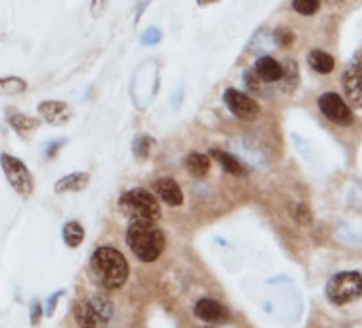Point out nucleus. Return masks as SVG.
Wrapping results in <instances>:
<instances>
[{
	"label": "nucleus",
	"mask_w": 362,
	"mask_h": 328,
	"mask_svg": "<svg viewBox=\"0 0 362 328\" xmlns=\"http://www.w3.org/2000/svg\"><path fill=\"white\" fill-rule=\"evenodd\" d=\"M90 269L96 277V281L107 288V290H119L130 275V266L128 260L124 258V254L115 247H98L92 258H90Z\"/></svg>",
	"instance_id": "obj_1"
},
{
	"label": "nucleus",
	"mask_w": 362,
	"mask_h": 328,
	"mask_svg": "<svg viewBox=\"0 0 362 328\" xmlns=\"http://www.w3.org/2000/svg\"><path fill=\"white\" fill-rule=\"evenodd\" d=\"M126 243L130 252L141 260V262H156L164 247H166V237L164 233L156 226V222L149 220H134L128 226L126 233Z\"/></svg>",
	"instance_id": "obj_2"
},
{
	"label": "nucleus",
	"mask_w": 362,
	"mask_h": 328,
	"mask_svg": "<svg viewBox=\"0 0 362 328\" xmlns=\"http://www.w3.org/2000/svg\"><path fill=\"white\" fill-rule=\"evenodd\" d=\"M117 209L130 222H134V220L156 222L160 218V203H158L156 194H151L145 188H132V190L124 192L117 201Z\"/></svg>",
	"instance_id": "obj_3"
},
{
	"label": "nucleus",
	"mask_w": 362,
	"mask_h": 328,
	"mask_svg": "<svg viewBox=\"0 0 362 328\" xmlns=\"http://www.w3.org/2000/svg\"><path fill=\"white\" fill-rule=\"evenodd\" d=\"M113 317V303L105 296H90L75 305V320L81 328H105Z\"/></svg>",
	"instance_id": "obj_4"
},
{
	"label": "nucleus",
	"mask_w": 362,
	"mask_h": 328,
	"mask_svg": "<svg viewBox=\"0 0 362 328\" xmlns=\"http://www.w3.org/2000/svg\"><path fill=\"white\" fill-rule=\"evenodd\" d=\"M362 294V275L358 271H341L326 283V298L330 305H347Z\"/></svg>",
	"instance_id": "obj_5"
},
{
	"label": "nucleus",
	"mask_w": 362,
	"mask_h": 328,
	"mask_svg": "<svg viewBox=\"0 0 362 328\" xmlns=\"http://www.w3.org/2000/svg\"><path fill=\"white\" fill-rule=\"evenodd\" d=\"M0 167H3L5 175H7V182L11 184V188L22 197V199H30L33 192H35V180H33V173L28 171L26 164L11 156V153H0Z\"/></svg>",
	"instance_id": "obj_6"
},
{
	"label": "nucleus",
	"mask_w": 362,
	"mask_h": 328,
	"mask_svg": "<svg viewBox=\"0 0 362 328\" xmlns=\"http://www.w3.org/2000/svg\"><path fill=\"white\" fill-rule=\"evenodd\" d=\"M317 107L322 111V115L326 119H330L332 124H339V126H349L354 124V113H351V107L343 100V96H339L337 92H324L320 98H317Z\"/></svg>",
	"instance_id": "obj_7"
},
{
	"label": "nucleus",
	"mask_w": 362,
	"mask_h": 328,
	"mask_svg": "<svg viewBox=\"0 0 362 328\" xmlns=\"http://www.w3.org/2000/svg\"><path fill=\"white\" fill-rule=\"evenodd\" d=\"M341 83H343V92H345L347 100L351 102V107L362 109V52H358L351 58V62L347 64V69L341 77Z\"/></svg>",
	"instance_id": "obj_8"
},
{
	"label": "nucleus",
	"mask_w": 362,
	"mask_h": 328,
	"mask_svg": "<svg viewBox=\"0 0 362 328\" xmlns=\"http://www.w3.org/2000/svg\"><path fill=\"white\" fill-rule=\"evenodd\" d=\"M224 102L226 107L230 109V113L239 119H245V122H252L260 115V105L245 92H239L235 88H228L224 92Z\"/></svg>",
	"instance_id": "obj_9"
},
{
	"label": "nucleus",
	"mask_w": 362,
	"mask_h": 328,
	"mask_svg": "<svg viewBox=\"0 0 362 328\" xmlns=\"http://www.w3.org/2000/svg\"><path fill=\"white\" fill-rule=\"evenodd\" d=\"M194 315L199 320L207 322V324H226V322H230V311L222 303H218L214 298H201L194 305Z\"/></svg>",
	"instance_id": "obj_10"
},
{
	"label": "nucleus",
	"mask_w": 362,
	"mask_h": 328,
	"mask_svg": "<svg viewBox=\"0 0 362 328\" xmlns=\"http://www.w3.org/2000/svg\"><path fill=\"white\" fill-rule=\"evenodd\" d=\"M39 115L47 124L62 126V124H66L71 119L73 111H71V105L64 102V100H43L39 105Z\"/></svg>",
	"instance_id": "obj_11"
},
{
	"label": "nucleus",
	"mask_w": 362,
	"mask_h": 328,
	"mask_svg": "<svg viewBox=\"0 0 362 328\" xmlns=\"http://www.w3.org/2000/svg\"><path fill=\"white\" fill-rule=\"evenodd\" d=\"M254 73L262 83H277L284 73V64L271 56H260L254 64Z\"/></svg>",
	"instance_id": "obj_12"
},
{
	"label": "nucleus",
	"mask_w": 362,
	"mask_h": 328,
	"mask_svg": "<svg viewBox=\"0 0 362 328\" xmlns=\"http://www.w3.org/2000/svg\"><path fill=\"white\" fill-rule=\"evenodd\" d=\"M156 194L170 207H181L184 205V192H181L179 184L170 177H162L156 182Z\"/></svg>",
	"instance_id": "obj_13"
},
{
	"label": "nucleus",
	"mask_w": 362,
	"mask_h": 328,
	"mask_svg": "<svg viewBox=\"0 0 362 328\" xmlns=\"http://www.w3.org/2000/svg\"><path fill=\"white\" fill-rule=\"evenodd\" d=\"M88 186H90L88 173H71V175H64L62 180H58L54 190L58 194H69V192H83Z\"/></svg>",
	"instance_id": "obj_14"
},
{
	"label": "nucleus",
	"mask_w": 362,
	"mask_h": 328,
	"mask_svg": "<svg viewBox=\"0 0 362 328\" xmlns=\"http://www.w3.org/2000/svg\"><path fill=\"white\" fill-rule=\"evenodd\" d=\"M7 122L11 124V128L18 132V134H30L33 130H37L41 126V119L39 117H33V115H24V113H18L13 109L7 111Z\"/></svg>",
	"instance_id": "obj_15"
},
{
	"label": "nucleus",
	"mask_w": 362,
	"mask_h": 328,
	"mask_svg": "<svg viewBox=\"0 0 362 328\" xmlns=\"http://www.w3.org/2000/svg\"><path fill=\"white\" fill-rule=\"evenodd\" d=\"M211 158H216V160L220 162V167H222L226 173L235 175V177H243V175L247 173V169L243 167V162H241L237 156L228 153V151H222V149H211Z\"/></svg>",
	"instance_id": "obj_16"
},
{
	"label": "nucleus",
	"mask_w": 362,
	"mask_h": 328,
	"mask_svg": "<svg viewBox=\"0 0 362 328\" xmlns=\"http://www.w3.org/2000/svg\"><path fill=\"white\" fill-rule=\"evenodd\" d=\"M184 164H186V169H188L190 175H194V177L201 180V177H205V175L209 173V169H211V158H209L207 153L192 151V153L186 156Z\"/></svg>",
	"instance_id": "obj_17"
},
{
	"label": "nucleus",
	"mask_w": 362,
	"mask_h": 328,
	"mask_svg": "<svg viewBox=\"0 0 362 328\" xmlns=\"http://www.w3.org/2000/svg\"><path fill=\"white\" fill-rule=\"evenodd\" d=\"M307 62H309V66H311L317 75H328V73L334 71V58H332L330 54L322 52V49H311V52L307 54Z\"/></svg>",
	"instance_id": "obj_18"
},
{
	"label": "nucleus",
	"mask_w": 362,
	"mask_h": 328,
	"mask_svg": "<svg viewBox=\"0 0 362 328\" xmlns=\"http://www.w3.org/2000/svg\"><path fill=\"white\" fill-rule=\"evenodd\" d=\"M83 237H86V230L79 222H66L64 228H62V239L69 247H79L83 243Z\"/></svg>",
	"instance_id": "obj_19"
},
{
	"label": "nucleus",
	"mask_w": 362,
	"mask_h": 328,
	"mask_svg": "<svg viewBox=\"0 0 362 328\" xmlns=\"http://www.w3.org/2000/svg\"><path fill=\"white\" fill-rule=\"evenodd\" d=\"M156 145V141L149 134H136L132 141V153L136 160H145L151 151V147Z\"/></svg>",
	"instance_id": "obj_20"
},
{
	"label": "nucleus",
	"mask_w": 362,
	"mask_h": 328,
	"mask_svg": "<svg viewBox=\"0 0 362 328\" xmlns=\"http://www.w3.org/2000/svg\"><path fill=\"white\" fill-rule=\"evenodd\" d=\"M279 81H284V90L286 92H292L294 90V86L298 81V69H296V62L294 60H286L284 73H281V79Z\"/></svg>",
	"instance_id": "obj_21"
},
{
	"label": "nucleus",
	"mask_w": 362,
	"mask_h": 328,
	"mask_svg": "<svg viewBox=\"0 0 362 328\" xmlns=\"http://www.w3.org/2000/svg\"><path fill=\"white\" fill-rule=\"evenodd\" d=\"M26 90V81L22 77H0V96L3 94H20Z\"/></svg>",
	"instance_id": "obj_22"
},
{
	"label": "nucleus",
	"mask_w": 362,
	"mask_h": 328,
	"mask_svg": "<svg viewBox=\"0 0 362 328\" xmlns=\"http://www.w3.org/2000/svg\"><path fill=\"white\" fill-rule=\"evenodd\" d=\"M322 0H292V9L303 16V18H311L320 11Z\"/></svg>",
	"instance_id": "obj_23"
},
{
	"label": "nucleus",
	"mask_w": 362,
	"mask_h": 328,
	"mask_svg": "<svg viewBox=\"0 0 362 328\" xmlns=\"http://www.w3.org/2000/svg\"><path fill=\"white\" fill-rule=\"evenodd\" d=\"M273 41L281 47H290L294 43V35L288 30V28H277L275 35H273Z\"/></svg>",
	"instance_id": "obj_24"
},
{
	"label": "nucleus",
	"mask_w": 362,
	"mask_h": 328,
	"mask_svg": "<svg viewBox=\"0 0 362 328\" xmlns=\"http://www.w3.org/2000/svg\"><path fill=\"white\" fill-rule=\"evenodd\" d=\"M162 41V30L160 28H147L141 37V43L143 45H156Z\"/></svg>",
	"instance_id": "obj_25"
},
{
	"label": "nucleus",
	"mask_w": 362,
	"mask_h": 328,
	"mask_svg": "<svg viewBox=\"0 0 362 328\" xmlns=\"http://www.w3.org/2000/svg\"><path fill=\"white\" fill-rule=\"evenodd\" d=\"M43 305L39 303V300H33L30 303V326L33 328H37L39 324H41V320H43Z\"/></svg>",
	"instance_id": "obj_26"
},
{
	"label": "nucleus",
	"mask_w": 362,
	"mask_h": 328,
	"mask_svg": "<svg viewBox=\"0 0 362 328\" xmlns=\"http://www.w3.org/2000/svg\"><path fill=\"white\" fill-rule=\"evenodd\" d=\"M245 86H247V90L250 92H260V88H262V81L258 79V75L254 73V69L252 71H245Z\"/></svg>",
	"instance_id": "obj_27"
},
{
	"label": "nucleus",
	"mask_w": 362,
	"mask_h": 328,
	"mask_svg": "<svg viewBox=\"0 0 362 328\" xmlns=\"http://www.w3.org/2000/svg\"><path fill=\"white\" fill-rule=\"evenodd\" d=\"M90 9H92V18H103L105 13H107V9H109V0H92V5H90Z\"/></svg>",
	"instance_id": "obj_28"
},
{
	"label": "nucleus",
	"mask_w": 362,
	"mask_h": 328,
	"mask_svg": "<svg viewBox=\"0 0 362 328\" xmlns=\"http://www.w3.org/2000/svg\"><path fill=\"white\" fill-rule=\"evenodd\" d=\"M60 296H64V290H58L56 294H52V296L47 298V305H45V309H43V313H45L47 317H52V315H54V311H56V307H58Z\"/></svg>",
	"instance_id": "obj_29"
},
{
	"label": "nucleus",
	"mask_w": 362,
	"mask_h": 328,
	"mask_svg": "<svg viewBox=\"0 0 362 328\" xmlns=\"http://www.w3.org/2000/svg\"><path fill=\"white\" fill-rule=\"evenodd\" d=\"M296 218L303 220V222H309V211H307V207H298V209H296Z\"/></svg>",
	"instance_id": "obj_30"
},
{
	"label": "nucleus",
	"mask_w": 362,
	"mask_h": 328,
	"mask_svg": "<svg viewBox=\"0 0 362 328\" xmlns=\"http://www.w3.org/2000/svg\"><path fill=\"white\" fill-rule=\"evenodd\" d=\"M214 3H218V0H197L199 7H207V5H214Z\"/></svg>",
	"instance_id": "obj_31"
},
{
	"label": "nucleus",
	"mask_w": 362,
	"mask_h": 328,
	"mask_svg": "<svg viewBox=\"0 0 362 328\" xmlns=\"http://www.w3.org/2000/svg\"><path fill=\"white\" fill-rule=\"evenodd\" d=\"M205 328H209V326H205Z\"/></svg>",
	"instance_id": "obj_32"
}]
</instances>
